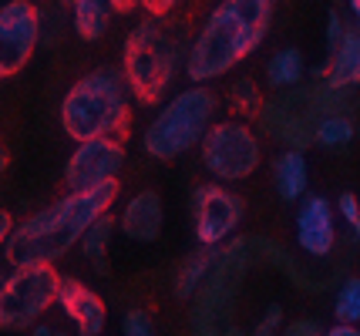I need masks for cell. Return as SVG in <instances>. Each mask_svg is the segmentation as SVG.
<instances>
[{"mask_svg": "<svg viewBox=\"0 0 360 336\" xmlns=\"http://www.w3.org/2000/svg\"><path fill=\"white\" fill-rule=\"evenodd\" d=\"M115 199H118V178L84 189V192H68L54 206L34 212L31 219L11 229V236L4 242L7 262L11 266H34V262L54 266L71 246H78L81 232L101 212H111Z\"/></svg>", "mask_w": 360, "mask_h": 336, "instance_id": "6da1fadb", "label": "cell"}, {"mask_svg": "<svg viewBox=\"0 0 360 336\" xmlns=\"http://www.w3.org/2000/svg\"><path fill=\"white\" fill-rule=\"evenodd\" d=\"M273 20V0H222L205 17L186 54V78L205 84L229 74L243 58H250L266 37Z\"/></svg>", "mask_w": 360, "mask_h": 336, "instance_id": "7a4b0ae2", "label": "cell"}, {"mask_svg": "<svg viewBox=\"0 0 360 336\" xmlns=\"http://www.w3.org/2000/svg\"><path fill=\"white\" fill-rule=\"evenodd\" d=\"M131 118V91L118 67H98L64 95L61 125L68 138L88 142V138H122Z\"/></svg>", "mask_w": 360, "mask_h": 336, "instance_id": "3957f363", "label": "cell"}, {"mask_svg": "<svg viewBox=\"0 0 360 336\" xmlns=\"http://www.w3.org/2000/svg\"><path fill=\"white\" fill-rule=\"evenodd\" d=\"M182 48L158 17L141 20L125 41V65L122 74L128 81V91L139 98L141 105H155L162 95L169 91V84L175 81V71L182 65Z\"/></svg>", "mask_w": 360, "mask_h": 336, "instance_id": "277c9868", "label": "cell"}, {"mask_svg": "<svg viewBox=\"0 0 360 336\" xmlns=\"http://www.w3.org/2000/svg\"><path fill=\"white\" fill-rule=\"evenodd\" d=\"M216 108H219V98L205 84H192L186 91H179L169 105H162V112L145 128V135H141L145 152L162 161L186 155L188 148L202 142L209 125L216 121Z\"/></svg>", "mask_w": 360, "mask_h": 336, "instance_id": "5b68a950", "label": "cell"}, {"mask_svg": "<svg viewBox=\"0 0 360 336\" xmlns=\"http://www.w3.org/2000/svg\"><path fill=\"white\" fill-rule=\"evenodd\" d=\"M58 283H61V276L51 262L14 266V272L0 286V330L4 333L31 330L34 323L54 306Z\"/></svg>", "mask_w": 360, "mask_h": 336, "instance_id": "8992f818", "label": "cell"}, {"mask_svg": "<svg viewBox=\"0 0 360 336\" xmlns=\"http://www.w3.org/2000/svg\"><path fill=\"white\" fill-rule=\"evenodd\" d=\"M202 165L219 182H239L256 172L263 148L246 121H212L202 135Z\"/></svg>", "mask_w": 360, "mask_h": 336, "instance_id": "52a82bcc", "label": "cell"}, {"mask_svg": "<svg viewBox=\"0 0 360 336\" xmlns=\"http://www.w3.org/2000/svg\"><path fill=\"white\" fill-rule=\"evenodd\" d=\"M41 44V11L27 0H11L0 7V78H11L31 61Z\"/></svg>", "mask_w": 360, "mask_h": 336, "instance_id": "ba28073f", "label": "cell"}, {"mask_svg": "<svg viewBox=\"0 0 360 336\" xmlns=\"http://www.w3.org/2000/svg\"><path fill=\"white\" fill-rule=\"evenodd\" d=\"M125 168V145L122 138H88L78 142L75 155L68 159L64 168V182H68V192H84L94 185H105L111 178H118V172Z\"/></svg>", "mask_w": 360, "mask_h": 336, "instance_id": "9c48e42d", "label": "cell"}, {"mask_svg": "<svg viewBox=\"0 0 360 336\" xmlns=\"http://www.w3.org/2000/svg\"><path fill=\"white\" fill-rule=\"evenodd\" d=\"M243 199L222 185H202L195 192V239L202 246H222L243 222Z\"/></svg>", "mask_w": 360, "mask_h": 336, "instance_id": "30bf717a", "label": "cell"}, {"mask_svg": "<svg viewBox=\"0 0 360 336\" xmlns=\"http://www.w3.org/2000/svg\"><path fill=\"white\" fill-rule=\"evenodd\" d=\"M54 303L64 309V316L78 326V336H101L105 333V323H108V306L105 300L91 293V289L71 279V276H61L58 283V300Z\"/></svg>", "mask_w": 360, "mask_h": 336, "instance_id": "8fae6325", "label": "cell"}, {"mask_svg": "<svg viewBox=\"0 0 360 336\" xmlns=\"http://www.w3.org/2000/svg\"><path fill=\"white\" fill-rule=\"evenodd\" d=\"M297 242L303 253L310 256H327L337 242V229H333V208L323 195H310L303 199L297 212Z\"/></svg>", "mask_w": 360, "mask_h": 336, "instance_id": "7c38bea8", "label": "cell"}, {"mask_svg": "<svg viewBox=\"0 0 360 336\" xmlns=\"http://www.w3.org/2000/svg\"><path fill=\"white\" fill-rule=\"evenodd\" d=\"M165 222V212H162V199L158 192H139L135 199H128V206L118 215V225L128 239L135 242H155Z\"/></svg>", "mask_w": 360, "mask_h": 336, "instance_id": "4fadbf2b", "label": "cell"}, {"mask_svg": "<svg viewBox=\"0 0 360 336\" xmlns=\"http://www.w3.org/2000/svg\"><path fill=\"white\" fill-rule=\"evenodd\" d=\"M327 84L333 91L360 84V31L347 27L340 44L333 48V58H330V65H327Z\"/></svg>", "mask_w": 360, "mask_h": 336, "instance_id": "5bb4252c", "label": "cell"}, {"mask_svg": "<svg viewBox=\"0 0 360 336\" xmlns=\"http://www.w3.org/2000/svg\"><path fill=\"white\" fill-rule=\"evenodd\" d=\"M273 182H276V192H280L283 202H300L307 195L310 168H307V159L300 155V148H290V152H283L280 159H276Z\"/></svg>", "mask_w": 360, "mask_h": 336, "instance_id": "9a60e30c", "label": "cell"}, {"mask_svg": "<svg viewBox=\"0 0 360 336\" xmlns=\"http://www.w3.org/2000/svg\"><path fill=\"white\" fill-rule=\"evenodd\" d=\"M216 262H219V246H202L195 256H188L186 266H182L179 276H175V296H179V300L195 296L199 286L209 279V272L216 269Z\"/></svg>", "mask_w": 360, "mask_h": 336, "instance_id": "2e32d148", "label": "cell"}, {"mask_svg": "<svg viewBox=\"0 0 360 336\" xmlns=\"http://www.w3.org/2000/svg\"><path fill=\"white\" fill-rule=\"evenodd\" d=\"M71 4V17H75V31L84 41H98L101 34L108 31V17H111V0H68Z\"/></svg>", "mask_w": 360, "mask_h": 336, "instance_id": "e0dca14e", "label": "cell"}, {"mask_svg": "<svg viewBox=\"0 0 360 336\" xmlns=\"http://www.w3.org/2000/svg\"><path fill=\"white\" fill-rule=\"evenodd\" d=\"M111 236H115V219L111 212H101L84 232H81V256L91 259L98 269H105V256H108V246H111Z\"/></svg>", "mask_w": 360, "mask_h": 336, "instance_id": "ac0fdd59", "label": "cell"}, {"mask_svg": "<svg viewBox=\"0 0 360 336\" xmlns=\"http://www.w3.org/2000/svg\"><path fill=\"white\" fill-rule=\"evenodd\" d=\"M266 81L273 88H297L303 81V54L297 48H283L269 58Z\"/></svg>", "mask_w": 360, "mask_h": 336, "instance_id": "d6986e66", "label": "cell"}, {"mask_svg": "<svg viewBox=\"0 0 360 336\" xmlns=\"http://www.w3.org/2000/svg\"><path fill=\"white\" fill-rule=\"evenodd\" d=\"M350 138H354V125L347 121L344 114H330L314 128V142H320L323 148H340Z\"/></svg>", "mask_w": 360, "mask_h": 336, "instance_id": "ffe728a7", "label": "cell"}, {"mask_svg": "<svg viewBox=\"0 0 360 336\" xmlns=\"http://www.w3.org/2000/svg\"><path fill=\"white\" fill-rule=\"evenodd\" d=\"M333 313L340 323H360V279H347L344 286L337 289V300H333Z\"/></svg>", "mask_w": 360, "mask_h": 336, "instance_id": "44dd1931", "label": "cell"}, {"mask_svg": "<svg viewBox=\"0 0 360 336\" xmlns=\"http://www.w3.org/2000/svg\"><path fill=\"white\" fill-rule=\"evenodd\" d=\"M229 105H233V112H239L243 118H252V114H259V108H263V98H259L252 81H233Z\"/></svg>", "mask_w": 360, "mask_h": 336, "instance_id": "7402d4cb", "label": "cell"}, {"mask_svg": "<svg viewBox=\"0 0 360 336\" xmlns=\"http://www.w3.org/2000/svg\"><path fill=\"white\" fill-rule=\"evenodd\" d=\"M122 336H158V333L145 309H128L125 320H122Z\"/></svg>", "mask_w": 360, "mask_h": 336, "instance_id": "603a6c76", "label": "cell"}, {"mask_svg": "<svg viewBox=\"0 0 360 336\" xmlns=\"http://www.w3.org/2000/svg\"><path fill=\"white\" fill-rule=\"evenodd\" d=\"M337 208H340V215H344L347 222H350V229L360 222V202H357V195L344 192V195H340V202H337Z\"/></svg>", "mask_w": 360, "mask_h": 336, "instance_id": "cb8c5ba5", "label": "cell"}, {"mask_svg": "<svg viewBox=\"0 0 360 336\" xmlns=\"http://www.w3.org/2000/svg\"><path fill=\"white\" fill-rule=\"evenodd\" d=\"M344 20H340V14L337 11H330V17H327V44H330V51L340 44V37H344Z\"/></svg>", "mask_w": 360, "mask_h": 336, "instance_id": "d4e9b609", "label": "cell"}, {"mask_svg": "<svg viewBox=\"0 0 360 336\" xmlns=\"http://www.w3.org/2000/svg\"><path fill=\"white\" fill-rule=\"evenodd\" d=\"M139 4H141V7H145V11H148L152 17H165L169 11H175V7H179L182 0H139Z\"/></svg>", "mask_w": 360, "mask_h": 336, "instance_id": "484cf974", "label": "cell"}, {"mask_svg": "<svg viewBox=\"0 0 360 336\" xmlns=\"http://www.w3.org/2000/svg\"><path fill=\"white\" fill-rule=\"evenodd\" d=\"M316 333H320V326H316L314 320H297V323L286 326V333L283 336H316Z\"/></svg>", "mask_w": 360, "mask_h": 336, "instance_id": "4316f807", "label": "cell"}, {"mask_svg": "<svg viewBox=\"0 0 360 336\" xmlns=\"http://www.w3.org/2000/svg\"><path fill=\"white\" fill-rule=\"evenodd\" d=\"M323 336H360V330H357V323H337Z\"/></svg>", "mask_w": 360, "mask_h": 336, "instance_id": "83f0119b", "label": "cell"}, {"mask_svg": "<svg viewBox=\"0 0 360 336\" xmlns=\"http://www.w3.org/2000/svg\"><path fill=\"white\" fill-rule=\"evenodd\" d=\"M31 336H68V333H64V330H58V326H47V323L37 320L31 326Z\"/></svg>", "mask_w": 360, "mask_h": 336, "instance_id": "f1b7e54d", "label": "cell"}, {"mask_svg": "<svg viewBox=\"0 0 360 336\" xmlns=\"http://www.w3.org/2000/svg\"><path fill=\"white\" fill-rule=\"evenodd\" d=\"M11 229H14L11 212H4V208H0V249H4V242H7V236H11Z\"/></svg>", "mask_w": 360, "mask_h": 336, "instance_id": "f546056e", "label": "cell"}, {"mask_svg": "<svg viewBox=\"0 0 360 336\" xmlns=\"http://www.w3.org/2000/svg\"><path fill=\"white\" fill-rule=\"evenodd\" d=\"M280 320H283V309H280V306H269L266 316H263V323H266V326H273V330H280Z\"/></svg>", "mask_w": 360, "mask_h": 336, "instance_id": "4dcf8cb0", "label": "cell"}, {"mask_svg": "<svg viewBox=\"0 0 360 336\" xmlns=\"http://www.w3.org/2000/svg\"><path fill=\"white\" fill-rule=\"evenodd\" d=\"M111 7H115V11H135L139 0H111Z\"/></svg>", "mask_w": 360, "mask_h": 336, "instance_id": "1f68e13d", "label": "cell"}, {"mask_svg": "<svg viewBox=\"0 0 360 336\" xmlns=\"http://www.w3.org/2000/svg\"><path fill=\"white\" fill-rule=\"evenodd\" d=\"M252 336H276V330H273V326H266V323H259V326H256V333Z\"/></svg>", "mask_w": 360, "mask_h": 336, "instance_id": "d6a6232c", "label": "cell"}, {"mask_svg": "<svg viewBox=\"0 0 360 336\" xmlns=\"http://www.w3.org/2000/svg\"><path fill=\"white\" fill-rule=\"evenodd\" d=\"M7 165H11V155H7V148H4V145H0V172H4V168H7Z\"/></svg>", "mask_w": 360, "mask_h": 336, "instance_id": "836d02e7", "label": "cell"}, {"mask_svg": "<svg viewBox=\"0 0 360 336\" xmlns=\"http://www.w3.org/2000/svg\"><path fill=\"white\" fill-rule=\"evenodd\" d=\"M350 11L357 14V20H360V0H350Z\"/></svg>", "mask_w": 360, "mask_h": 336, "instance_id": "e575fe53", "label": "cell"}, {"mask_svg": "<svg viewBox=\"0 0 360 336\" xmlns=\"http://www.w3.org/2000/svg\"><path fill=\"white\" fill-rule=\"evenodd\" d=\"M354 236H357V242H360V222H357V225H354Z\"/></svg>", "mask_w": 360, "mask_h": 336, "instance_id": "d590c367", "label": "cell"}, {"mask_svg": "<svg viewBox=\"0 0 360 336\" xmlns=\"http://www.w3.org/2000/svg\"><path fill=\"white\" fill-rule=\"evenodd\" d=\"M4 279H7V276H4V272H0V286H4Z\"/></svg>", "mask_w": 360, "mask_h": 336, "instance_id": "8d00e7d4", "label": "cell"}, {"mask_svg": "<svg viewBox=\"0 0 360 336\" xmlns=\"http://www.w3.org/2000/svg\"><path fill=\"white\" fill-rule=\"evenodd\" d=\"M316 336H323V333H316Z\"/></svg>", "mask_w": 360, "mask_h": 336, "instance_id": "74e56055", "label": "cell"}, {"mask_svg": "<svg viewBox=\"0 0 360 336\" xmlns=\"http://www.w3.org/2000/svg\"><path fill=\"white\" fill-rule=\"evenodd\" d=\"M64 4H68V0H64Z\"/></svg>", "mask_w": 360, "mask_h": 336, "instance_id": "f35d334b", "label": "cell"}]
</instances>
